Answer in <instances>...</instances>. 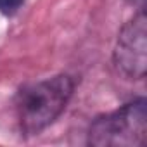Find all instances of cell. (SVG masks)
Returning a JSON list of instances; mask_svg holds the SVG:
<instances>
[{"label": "cell", "mask_w": 147, "mask_h": 147, "mask_svg": "<svg viewBox=\"0 0 147 147\" xmlns=\"http://www.w3.org/2000/svg\"><path fill=\"white\" fill-rule=\"evenodd\" d=\"M75 83L67 75H57L23 87L16 99V111L21 130L26 135H38L52 125L64 111Z\"/></svg>", "instance_id": "obj_1"}, {"label": "cell", "mask_w": 147, "mask_h": 147, "mask_svg": "<svg viewBox=\"0 0 147 147\" xmlns=\"http://www.w3.org/2000/svg\"><path fill=\"white\" fill-rule=\"evenodd\" d=\"M147 140V104L137 99L97 118L88 130V144L97 147H137Z\"/></svg>", "instance_id": "obj_2"}, {"label": "cell", "mask_w": 147, "mask_h": 147, "mask_svg": "<svg viewBox=\"0 0 147 147\" xmlns=\"http://www.w3.org/2000/svg\"><path fill=\"white\" fill-rule=\"evenodd\" d=\"M116 67L133 80H142L147 67V19L140 11L119 31L114 47Z\"/></svg>", "instance_id": "obj_3"}, {"label": "cell", "mask_w": 147, "mask_h": 147, "mask_svg": "<svg viewBox=\"0 0 147 147\" xmlns=\"http://www.w3.org/2000/svg\"><path fill=\"white\" fill-rule=\"evenodd\" d=\"M24 4V0H0V12L5 16L16 14Z\"/></svg>", "instance_id": "obj_4"}]
</instances>
